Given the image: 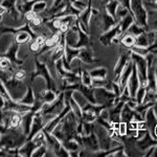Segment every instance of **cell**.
<instances>
[{
	"instance_id": "1",
	"label": "cell",
	"mask_w": 157,
	"mask_h": 157,
	"mask_svg": "<svg viewBox=\"0 0 157 157\" xmlns=\"http://www.w3.org/2000/svg\"><path fill=\"white\" fill-rule=\"evenodd\" d=\"M3 82L4 86L6 88V91L9 93L10 98L12 100L16 101V102H19L23 95L25 94L27 90L26 85L23 83V81H19L15 78H12L10 80H6V81H2Z\"/></svg>"
},
{
	"instance_id": "2",
	"label": "cell",
	"mask_w": 157,
	"mask_h": 157,
	"mask_svg": "<svg viewBox=\"0 0 157 157\" xmlns=\"http://www.w3.org/2000/svg\"><path fill=\"white\" fill-rule=\"evenodd\" d=\"M130 12L133 15L135 22L147 27V11L144 6V0H131L130 2Z\"/></svg>"
},
{
	"instance_id": "3",
	"label": "cell",
	"mask_w": 157,
	"mask_h": 157,
	"mask_svg": "<svg viewBox=\"0 0 157 157\" xmlns=\"http://www.w3.org/2000/svg\"><path fill=\"white\" fill-rule=\"evenodd\" d=\"M130 60H131V50L130 48H128L126 52H124L121 54L120 59L117 61V64L114 67V82H117L121 71L124 70V68H125V66L127 65V63Z\"/></svg>"
},
{
	"instance_id": "4",
	"label": "cell",
	"mask_w": 157,
	"mask_h": 157,
	"mask_svg": "<svg viewBox=\"0 0 157 157\" xmlns=\"http://www.w3.org/2000/svg\"><path fill=\"white\" fill-rule=\"evenodd\" d=\"M135 145H136V148H137L139 151H141L145 154V152L147 150H149L151 147H154L157 145V140L152 137L150 133L147 132L143 137L136 140Z\"/></svg>"
},
{
	"instance_id": "5",
	"label": "cell",
	"mask_w": 157,
	"mask_h": 157,
	"mask_svg": "<svg viewBox=\"0 0 157 157\" xmlns=\"http://www.w3.org/2000/svg\"><path fill=\"white\" fill-rule=\"evenodd\" d=\"M120 36H121V27L120 24L117 23L114 27H112L111 29L104 33L102 36L100 37V42L107 46V45L112 43L114 38H120Z\"/></svg>"
},
{
	"instance_id": "6",
	"label": "cell",
	"mask_w": 157,
	"mask_h": 157,
	"mask_svg": "<svg viewBox=\"0 0 157 157\" xmlns=\"http://www.w3.org/2000/svg\"><path fill=\"white\" fill-rule=\"evenodd\" d=\"M145 121H146L147 130H148V132L151 134L152 137L157 140V136L155 135V128L157 126V117L155 116V114H154L152 107L149 108L148 110H147Z\"/></svg>"
},
{
	"instance_id": "7",
	"label": "cell",
	"mask_w": 157,
	"mask_h": 157,
	"mask_svg": "<svg viewBox=\"0 0 157 157\" xmlns=\"http://www.w3.org/2000/svg\"><path fill=\"white\" fill-rule=\"evenodd\" d=\"M82 146H84L85 149H88L92 152H98L101 150L98 139L94 132L89 134V135L82 136Z\"/></svg>"
},
{
	"instance_id": "8",
	"label": "cell",
	"mask_w": 157,
	"mask_h": 157,
	"mask_svg": "<svg viewBox=\"0 0 157 157\" xmlns=\"http://www.w3.org/2000/svg\"><path fill=\"white\" fill-rule=\"evenodd\" d=\"M127 86H128L129 90H130L131 98H134L136 91H137L138 88L140 87V83H139V78H138V75H137V69H136V66L134 63H133L132 73H131L130 78H129Z\"/></svg>"
},
{
	"instance_id": "9",
	"label": "cell",
	"mask_w": 157,
	"mask_h": 157,
	"mask_svg": "<svg viewBox=\"0 0 157 157\" xmlns=\"http://www.w3.org/2000/svg\"><path fill=\"white\" fill-rule=\"evenodd\" d=\"M35 113L32 110L29 112L22 114V121H21V130L23 131V133L26 136H29V134L30 132V128H32V124H33V118H34Z\"/></svg>"
},
{
	"instance_id": "10",
	"label": "cell",
	"mask_w": 157,
	"mask_h": 157,
	"mask_svg": "<svg viewBox=\"0 0 157 157\" xmlns=\"http://www.w3.org/2000/svg\"><path fill=\"white\" fill-rule=\"evenodd\" d=\"M134 22H135V19H134L133 15L131 14V13H129L128 15H126V17H124V18L118 22L120 27H121V36H123V35L127 32L128 29L134 23ZM121 36H120V38H121Z\"/></svg>"
},
{
	"instance_id": "11",
	"label": "cell",
	"mask_w": 157,
	"mask_h": 157,
	"mask_svg": "<svg viewBox=\"0 0 157 157\" xmlns=\"http://www.w3.org/2000/svg\"><path fill=\"white\" fill-rule=\"evenodd\" d=\"M78 58H80V60L82 61L83 63H85V64H92V63L94 62H98L97 60L93 59V55H92V52L89 49V48H81V52L80 54H78Z\"/></svg>"
},
{
	"instance_id": "12",
	"label": "cell",
	"mask_w": 157,
	"mask_h": 157,
	"mask_svg": "<svg viewBox=\"0 0 157 157\" xmlns=\"http://www.w3.org/2000/svg\"><path fill=\"white\" fill-rule=\"evenodd\" d=\"M134 112H135V110L130 108L127 105V103H125V105H124L123 109H121V121H125V123H127V124L130 123V121L133 120Z\"/></svg>"
},
{
	"instance_id": "13",
	"label": "cell",
	"mask_w": 157,
	"mask_h": 157,
	"mask_svg": "<svg viewBox=\"0 0 157 157\" xmlns=\"http://www.w3.org/2000/svg\"><path fill=\"white\" fill-rule=\"evenodd\" d=\"M116 24H117L116 20L113 18L112 16H110V15H109L106 11L104 12V14H103V26H102L104 32H107V30L111 29L112 27H114Z\"/></svg>"
},
{
	"instance_id": "14",
	"label": "cell",
	"mask_w": 157,
	"mask_h": 157,
	"mask_svg": "<svg viewBox=\"0 0 157 157\" xmlns=\"http://www.w3.org/2000/svg\"><path fill=\"white\" fill-rule=\"evenodd\" d=\"M78 39L77 44L75 45V48H84V47H87L89 45V36H88V34H86L82 29H80V27L78 29Z\"/></svg>"
},
{
	"instance_id": "15",
	"label": "cell",
	"mask_w": 157,
	"mask_h": 157,
	"mask_svg": "<svg viewBox=\"0 0 157 157\" xmlns=\"http://www.w3.org/2000/svg\"><path fill=\"white\" fill-rule=\"evenodd\" d=\"M30 39H32V36L29 35V32L17 29V33L15 34V41L18 44H26L30 41Z\"/></svg>"
},
{
	"instance_id": "16",
	"label": "cell",
	"mask_w": 157,
	"mask_h": 157,
	"mask_svg": "<svg viewBox=\"0 0 157 157\" xmlns=\"http://www.w3.org/2000/svg\"><path fill=\"white\" fill-rule=\"evenodd\" d=\"M81 52V48H75V47H71V46H68V45H65V59L68 63L70 64V62L75 59V58L78 57V54Z\"/></svg>"
},
{
	"instance_id": "17",
	"label": "cell",
	"mask_w": 157,
	"mask_h": 157,
	"mask_svg": "<svg viewBox=\"0 0 157 157\" xmlns=\"http://www.w3.org/2000/svg\"><path fill=\"white\" fill-rule=\"evenodd\" d=\"M121 4V2L118 0H109L106 2L105 10L110 16H112L113 18H116V11H117V7Z\"/></svg>"
},
{
	"instance_id": "18",
	"label": "cell",
	"mask_w": 157,
	"mask_h": 157,
	"mask_svg": "<svg viewBox=\"0 0 157 157\" xmlns=\"http://www.w3.org/2000/svg\"><path fill=\"white\" fill-rule=\"evenodd\" d=\"M34 102H35V94H34V90L33 88L29 87L25 92V94L23 95V98L19 101V103L21 104H24V105H27V106H30L32 107L34 105Z\"/></svg>"
},
{
	"instance_id": "19",
	"label": "cell",
	"mask_w": 157,
	"mask_h": 157,
	"mask_svg": "<svg viewBox=\"0 0 157 157\" xmlns=\"http://www.w3.org/2000/svg\"><path fill=\"white\" fill-rule=\"evenodd\" d=\"M120 40H121V44H123L126 48H130V47H132L133 45H135L136 37L133 36V35H130V34H128V33H126V34H124L123 36H121Z\"/></svg>"
},
{
	"instance_id": "20",
	"label": "cell",
	"mask_w": 157,
	"mask_h": 157,
	"mask_svg": "<svg viewBox=\"0 0 157 157\" xmlns=\"http://www.w3.org/2000/svg\"><path fill=\"white\" fill-rule=\"evenodd\" d=\"M72 98L78 104V106H80L81 108L85 107V106L87 105L88 103H89V102L87 101V98H86L84 97V94H83V93L81 92V91H78V90L73 91V93H72Z\"/></svg>"
},
{
	"instance_id": "21",
	"label": "cell",
	"mask_w": 157,
	"mask_h": 157,
	"mask_svg": "<svg viewBox=\"0 0 157 157\" xmlns=\"http://www.w3.org/2000/svg\"><path fill=\"white\" fill-rule=\"evenodd\" d=\"M144 32H146V29L145 27H143L141 25H139L138 23H136V22H134V23L131 25L130 27L128 29V30L126 33H128V34L130 35H133V36L137 37L139 35H141ZM125 33V34H126Z\"/></svg>"
},
{
	"instance_id": "22",
	"label": "cell",
	"mask_w": 157,
	"mask_h": 157,
	"mask_svg": "<svg viewBox=\"0 0 157 157\" xmlns=\"http://www.w3.org/2000/svg\"><path fill=\"white\" fill-rule=\"evenodd\" d=\"M81 84L87 86V87H91V84H92V78L90 75V72L87 71L86 69H82L81 71Z\"/></svg>"
},
{
	"instance_id": "23",
	"label": "cell",
	"mask_w": 157,
	"mask_h": 157,
	"mask_svg": "<svg viewBox=\"0 0 157 157\" xmlns=\"http://www.w3.org/2000/svg\"><path fill=\"white\" fill-rule=\"evenodd\" d=\"M89 72L92 78H106V77H107V70L104 67L94 68V69H92Z\"/></svg>"
},
{
	"instance_id": "24",
	"label": "cell",
	"mask_w": 157,
	"mask_h": 157,
	"mask_svg": "<svg viewBox=\"0 0 157 157\" xmlns=\"http://www.w3.org/2000/svg\"><path fill=\"white\" fill-rule=\"evenodd\" d=\"M22 121V114L18 112H14L11 118V125H10V129H19L21 126Z\"/></svg>"
},
{
	"instance_id": "25",
	"label": "cell",
	"mask_w": 157,
	"mask_h": 157,
	"mask_svg": "<svg viewBox=\"0 0 157 157\" xmlns=\"http://www.w3.org/2000/svg\"><path fill=\"white\" fill-rule=\"evenodd\" d=\"M57 98V93L52 89H46L43 93V102L47 104H52Z\"/></svg>"
},
{
	"instance_id": "26",
	"label": "cell",
	"mask_w": 157,
	"mask_h": 157,
	"mask_svg": "<svg viewBox=\"0 0 157 157\" xmlns=\"http://www.w3.org/2000/svg\"><path fill=\"white\" fill-rule=\"evenodd\" d=\"M129 13H130V11H129L128 9H126L125 6H123L121 4H120L117 7V11H116V22H120L121 19L124 18V17H126V15H128Z\"/></svg>"
},
{
	"instance_id": "27",
	"label": "cell",
	"mask_w": 157,
	"mask_h": 157,
	"mask_svg": "<svg viewBox=\"0 0 157 157\" xmlns=\"http://www.w3.org/2000/svg\"><path fill=\"white\" fill-rule=\"evenodd\" d=\"M130 50L132 52H134V54L143 56V57H146V56L150 52L149 48H147V47H140V46H137V45H133L132 47H130Z\"/></svg>"
},
{
	"instance_id": "28",
	"label": "cell",
	"mask_w": 157,
	"mask_h": 157,
	"mask_svg": "<svg viewBox=\"0 0 157 157\" xmlns=\"http://www.w3.org/2000/svg\"><path fill=\"white\" fill-rule=\"evenodd\" d=\"M156 100H157V97H156V92H155V91H152V90H148V89H147L143 103L146 104V103L155 102Z\"/></svg>"
},
{
	"instance_id": "29",
	"label": "cell",
	"mask_w": 157,
	"mask_h": 157,
	"mask_svg": "<svg viewBox=\"0 0 157 157\" xmlns=\"http://www.w3.org/2000/svg\"><path fill=\"white\" fill-rule=\"evenodd\" d=\"M146 87H143V86H140V87L138 88L137 91H136L135 95H134V98L136 100V102L137 104H141L144 101V98H145V94H146Z\"/></svg>"
},
{
	"instance_id": "30",
	"label": "cell",
	"mask_w": 157,
	"mask_h": 157,
	"mask_svg": "<svg viewBox=\"0 0 157 157\" xmlns=\"http://www.w3.org/2000/svg\"><path fill=\"white\" fill-rule=\"evenodd\" d=\"M16 2H17V0H2L0 4L7 11V10L16 7Z\"/></svg>"
},
{
	"instance_id": "31",
	"label": "cell",
	"mask_w": 157,
	"mask_h": 157,
	"mask_svg": "<svg viewBox=\"0 0 157 157\" xmlns=\"http://www.w3.org/2000/svg\"><path fill=\"white\" fill-rule=\"evenodd\" d=\"M14 78H17V80H19V81H23V80H25V78H26V71L23 69L15 70Z\"/></svg>"
},
{
	"instance_id": "32",
	"label": "cell",
	"mask_w": 157,
	"mask_h": 157,
	"mask_svg": "<svg viewBox=\"0 0 157 157\" xmlns=\"http://www.w3.org/2000/svg\"><path fill=\"white\" fill-rule=\"evenodd\" d=\"M127 130H128V125L125 121H121L120 127H118V133L121 136H126L127 135Z\"/></svg>"
},
{
	"instance_id": "33",
	"label": "cell",
	"mask_w": 157,
	"mask_h": 157,
	"mask_svg": "<svg viewBox=\"0 0 157 157\" xmlns=\"http://www.w3.org/2000/svg\"><path fill=\"white\" fill-rule=\"evenodd\" d=\"M41 49V46L36 42V41H33L32 43L29 44V50L33 52H38L39 50Z\"/></svg>"
},
{
	"instance_id": "34",
	"label": "cell",
	"mask_w": 157,
	"mask_h": 157,
	"mask_svg": "<svg viewBox=\"0 0 157 157\" xmlns=\"http://www.w3.org/2000/svg\"><path fill=\"white\" fill-rule=\"evenodd\" d=\"M152 109H153L154 114H155V116L157 117V100L155 101V103H154V105L152 106Z\"/></svg>"
},
{
	"instance_id": "35",
	"label": "cell",
	"mask_w": 157,
	"mask_h": 157,
	"mask_svg": "<svg viewBox=\"0 0 157 157\" xmlns=\"http://www.w3.org/2000/svg\"><path fill=\"white\" fill-rule=\"evenodd\" d=\"M155 135L157 136V126H156V128H155Z\"/></svg>"
},
{
	"instance_id": "36",
	"label": "cell",
	"mask_w": 157,
	"mask_h": 157,
	"mask_svg": "<svg viewBox=\"0 0 157 157\" xmlns=\"http://www.w3.org/2000/svg\"><path fill=\"white\" fill-rule=\"evenodd\" d=\"M148 1H154V0H148Z\"/></svg>"
}]
</instances>
